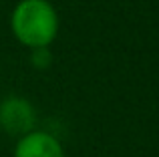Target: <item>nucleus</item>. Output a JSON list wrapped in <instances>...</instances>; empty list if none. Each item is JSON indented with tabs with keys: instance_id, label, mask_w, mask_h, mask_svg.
Returning <instances> with one entry per match:
<instances>
[{
	"instance_id": "nucleus-1",
	"label": "nucleus",
	"mask_w": 159,
	"mask_h": 157,
	"mask_svg": "<svg viewBox=\"0 0 159 157\" xmlns=\"http://www.w3.org/2000/svg\"><path fill=\"white\" fill-rule=\"evenodd\" d=\"M61 18L51 0H18L10 12V30L22 47H51L58 36Z\"/></svg>"
},
{
	"instance_id": "nucleus-2",
	"label": "nucleus",
	"mask_w": 159,
	"mask_h": 157,
	"mask_svg": "<svg viewBox=\"0 0 159 157\" xmlns=\"http://www.w3.org/2000/svg\"><path fill=\"white\" fill-rule=\"evenodd\" d=\"M0 129L16 139L36 129V111L28 99L12 95L0 101Z\"/></svg>"
},
{
	"instance_id": "nucleus-3",
	"label": "nucleus",
	"mask_w": 159,
	"mask_h": 157,
	"mask_svg": "<svg viewBox=\"0 0 159 157\" xmlns=\"http://www.w3.org/2000/svg\"><path fill=\"white\" fill-rule=\"evenodd\" d=\"M12 157H66V153L58 137L43 129H32L16 139Z\"/></svg>"
},
{
	"instance_id": "nucleus-4",
	"label": "nucleus",
	"mask_w": 159,
	"mask_h": 157,
	"mask_svg": "<svg viewBox=\"0 0 159 157\" xmlns=\"http://www.w3.org/2000/svg\"><path fill=\"white\" fill-rule=\"evenodd\" d=\"M30 61L36 69H48L52 63L51 47H40V48H30Z\"/></svg>"
}]
</instances>
